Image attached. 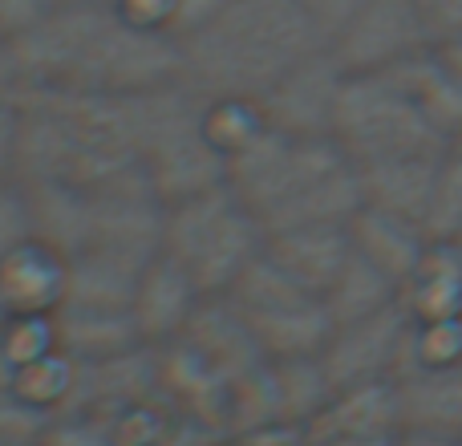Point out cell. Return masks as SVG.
Instances as JSON below:
<instances>
[{
	"instance_id": "6da1fadb",
	"label": "cell",
	"mask_w": 462,
	"mask_h": 446,
	"mask_svg": "<svg viewBox=\"0 0 462 446\" xmlns=\"http://www.w3.org/2000/svg\"><path fill=\"white\" fill-rule=\"evenodd\" d=\"M24 86L78 94H146L183 78V45L138 29L106 0H81L49 13L32 37L8 49Z\"/></svg>"
},
{
	"instance_id": "7a4b0ae2",
	"label": "cell",
	"mask_w": 462,
	"mask_h": 446,
	"mask_svg": "<svg viewBox=\"0 0 462 446\" xmlns=\"http://www.w3.org/2000/svg\"><path fill=\"white\" fill-rule=\"evenodd\" d=\"M16 179H24V183H61L89 195H151L143 151H138L134 94L114 98L24 86Z\"/></svg>"
},
{
	"instance_id": "3957f363",
	"label": "cell",
	"mask_w": 462,
	"mask_h": 446,
	"mask_svg": "<svg viewBox=\"0 0 462 446\" xmlns=\"http://www.w3.org/2000/svg\"><path fill=\"white\" fill-rule=\"evenodd\" d=\"M325 45V33L296 0H227L208 29L183 41V81L203 98L260 102Z\"/></svg>"
},
{
	"instance_id": "277c9868",
	"label": "cell",
	"mask_w": 462,
	"mask_h": 446,
	"mask_svg": "<svg viewBox=\"0 0 462 446\" xmlns=\"http://www.w3.org/2000/svg\"><path fill=\"white\" fill-rule=\"evenodd\" d=\"M203 106H208V98L187 86L183 78L171 81V86L134 94L146 187L162 208L227 183V159L211 143Z\"/></svg>"
},
{
	"instance_id": "5b68a950",
	"label": "cell",
	"mask_w": 462,
	"mask_h": 446,
	"mask_svg": "<svg viewBox=\"0 0 462 446\" xmlns=\"http://www.w3.org/2000/svg\"><path fill=\"white\" fill-rule=\"evenodd\" d=\"M263 244L268 228L227 183L171 203L162 216V256H171L203 296H227Z\"/></svg>"
},
{
	"instance_id": "8992f818",
	"label": "cell",
	"mask_w": 462,
	"mask_h": 446,
	"mask_svg": "<svg viewBox=\"0 0 462 446\" xmlns=\"http://www.w3.org/2000/svg\"><path fill=\"white\" fill-rule=\"evenodd\" d=\"M227 301L244 317L260 358L268 361H309L320 358L337 321L325 296L296 284L268 252H260L231 284Z\"/></svg>"
},
{
	"instance_id": "52a82bcc",
	"label": "cell",
	"mask_w": 462,
	"mask_h": 446,
	"mask_svg": "<svg viewBox=\"0 0 462 446\" xmlns=\"http://www.w3.org/2000/svg\"><path fill=\"white\" fill-rule=\"evenodd\" d=\"M333 138L357 167L377 159H398V154H439L450 146L390 73L345 78Z\"/></svg>"
},
{
	"instance_id": "ba28073f",
	"label": "cell",
	"mask_w": 462,
	"mask_h": 446,
	"mask_svg": "<svg viewBox=\"0 0 462 446\" xmlns=\"http://www.w3.org/2000/svg\"><path fill=\"white\" fill-rule=\"evenodd\" d=\"M349 163L353 159L337 138H292L276 126H263L244 151L227 159V187L268 228L272 216Z\"/></svg>"
},
{
	"instance_id": "9c48e42d",
	"label": "cell",
	"mask_w": 462,
	"mask_h": 446,
	"mask_svg": "<svg viewBox=\"0 0 462 446\" xmlns=\"http://www.w3.org/2000/svg\"><path fill=\"white\" fill-rule=\"evenodd\" d=\"M406 349H410V317L398 301L393 309L377 312V317L337 325L325 353H320V369H325L333 394L374 382H398L402 369H406Z\"/></svg>"
},
{
	"instance_id": "30bf717a",
	"label": "cell",
	"mask_w": 462,
	"mask_h": 446,
	"mask_svg": "<svg viewBox=\"0 0 462 446\" xmlns=\"http://www.w3.org/2000/svg\"><path fill=\"white\" fill-rule=\"evenodd\" d=\"M430 49L418 0H365L328 37V53L345 73H382Z\"/></svg>"
},
{
	"instance_id": "8fae6325",
	"label": "cell",
	"mask_w": 462,
	"mask_h": 446,
	"mask_svg": "<svg viewBox=\"0 0 462 446\" xmlns=\"http://www.w3.org/2000/svg\"><path fill=\"white\" fill-rule=\"evenodd\" d=\"M349 73L337 65V57L325 49H317L312 57H304L296 70H288L268 94L260 98L268 126L284 130L292 138H333L337 126V102Z\"/></svg>"
},
{
	"instance_id": "7c38bea8",
	"label": "cell",
	"mask_w": 462,
	"mask_h": 446,
	"mask_svg": "<svg viewBox=\"0 0 462 446\" xmlns=\"http://www.w3.org/2000/svg\"><path fill=\"white\" fill-rule=\"evenodd\" d=\"M203 301L208 296L199 293V284L171 256L159 252L151 260V268L143 272V280H138L134 301H130V317H134L143 345H171L179 337H187Z\"/></svg>"
},
{
	"instance_id": "4fadbf2b",
	"label": "cell",
	"mask_w": 462,
	"mask_h": 446,
	"mask_svg": "<svg viewBox=\"0 0 462 446\" xmlns=\"http://www.w3.org/2000/svg\"><path fill=\"white\" fill-rule=\"evenodd\" d=\"M69 296V260L45 239H24L0 260V304L8 317H57Z\"/></svg>"
},
{
	"instance_id": "5bb4252c",
	"label": "cell",
	"mask_w": 462,
	"mask_h": 446,
	"mask_svg": "<svg viewBox=\"0 0 462 446\" xmlns=\"http://www.w3.org/2000/svg\"><path fill=\"white\" fill-rule=\"evenodd\" d=\"M263 252L309 293L325 296L353 256L349 223H300V228L268 231Z\"/></svg>"
},
{
	"instance_id": "9a60e30c",
	"label": "cell",
	"mask_w": 462,
	"mask_h": 446,
	"mask_svg": "<svg viewBox=\"0 0 462 446\" xmlns=\"http://www.w3.org/2000/svg\"><path fill=\"white\" fill-rule=\"evenodd\" d=\"M442 159H447V151L398 154V159H377V163H361V167L353 163V167L361 175V195H365L369 208H382V211H393V216L422 223Z\"/></svg>"
},
{
	"instance_id": "2e32d148",
	"label": "cell",
	"mask_w": 462,
	"mask_h": 446,
	"mask_svg": "<svg viewBox=\"0 0 462 446\" xmlns=\"http://www.w3.org/2000/svg\"><path fill=\"white\" fill-rule=\"evenodd\" d=\"M349 236H353V252L365 256L369 264H377L390 280H398V288L414 276V268L422 264L426 247H430V236L422 231L418 219L393 216V211L369 208V203L353 216Z\"/></svg>"
},
{
	"instance_id": "e0dca14e",
	"label": "cell",
	"mask_w": 462,
	"mask_h": 446,
	"mask_svg": "<svg viewBox=\"0 0 462 446\" xmlns=\"http://www.w3.org/2000/svg\"><path fill=\"white\" fill-rule=\"evenodd\" d=\"M57 345L81 366H102V361L126 358L143 345L134 329V317L126 309H81L61 304L57 309Z\"/></svg>"
},
{
	"instance_id": "ac0fdd59",
	"label": "cell",
	"mask_w": 462,
	"mask_h": 446,
	"mask_svg": "<svg viewBox=\"0 0 462 446\" xmlns=\"http://www.w3.org/2000/svg\"><path fill=\"white\" fill-rule=\"evenodd\" d=\"M382 73H390V78L406 89L410 102L426 114V122H430L447 143L462 130V81L447 65L439 45L422 49V53L406 57V61H398L393 70H382Z\"/></svg>"
},
{
	"instance_id": "d6986e66",
	"label": "cell",
	"mask_w": 462,
	"mask_h": 446,
	"mask_svg": "<svg viewBox=\"0 0 462 446\" xmlns=\"http://www.w3.org/2000/svg\"><path fill=\"white\" fill-rule=\"evenodd\" d=\"M402 309L410 321L462 317V239H430L422 264L402 284Z\"/></svg>"
},
{
	"instance_id": "ffe728a7",
	"label": "cell",
	"mask_w": 462,
	"mask_h": 446,
	"mask_svg": "<svg viewBox=\"0 0 462 446\" xmlns=\"http://www.w3.org/2000/svg\"><path fill=\"white\" fill-rule=\"evenodd\" d=\"M402 426H422L462 439V361L398 377Z\"/></svg>"
},
{
	"instance_id": "44dd1931",
	"label": "cell",
	"mask_w": 462,
	"mask_h": 446,
	"mask_svg": "<svg viewBox=\"0 0 462 446\" xmlns=\"http://www.w3.org/2000/svg\"><path fill=\"white\" fill-rule=\"evenodd\" d=\"M402 301L398 280H390L377 264H369L365 256L353 252L349 264L341 268V276L333 280V288L325 293V304L333 312L337 325H349V321H365L377 312L393 309Z\"/></svg>"
},
{
	"instance_id": "7402d4cb",
	"label": "cell",
	"mask_w": 462,
	"mask_h": 446,
	"mask_svg": "<svg viewBox=\"0 0 462 446\" xmlns=\"http://www.w3.org/2000/svg\"><path fill=\"white\" fill-rule=\"evenodd\" d=\"M422 231L430 239H462V163L450 151L439 167V179H434Z\"/></svg>"
},
{
	"instance_id": "603a6c76",
	"label": "cell",
	"mask_w": 462,
	"mask_h": 446,
	"mask_svg": "<svg viewBox=\"0 0 462 446\" xmlns=\"http://www.w3.org/2000/svg\"><path fill=\"white\" fill-rule=\"evenodd\" d=\"M24 118V81L8 49H0V175H16V146Z\"/></svg>"
},
{
	"instance_id": "cb8c5ba5",
	"label": "cell",
	"mask_w": 462,
	"mask_h": 446,
	"mask_svg": "<svg viewBox=\"0 0 462 446\" xmlns=\"http://www.w3.org/2000/svg\"><path fill=\"white\" fill-rule=\"evenodd\" d=\"M32 236H37V228H32L29 187L16 175H0V260Z\"/></svg>"
},
{
	"instance_id": "d4e9b609",
	"label": "cell",
	"mask_w": 462,
	"mask_h": 446,
	"mask_svg": "<svg viewBox=\"0 0 462 446\" xmlns=\"http://www.w3.org/2000/svg\"><path fill=\"white\" fill-rule=\"evenodd\" d=\"M57 418H49L45 410L29 406L16 394H0V446H41Z\"/></svg>"
},
{
	"instance_id": "484cf974",
	"label": "cell",
	"mask_w": 462,
	"mask_h": 446,
	"mask_svg": "<svg viewBox=\"0 0 462 446\" xmlns=\"http://www.w3.org/2000/svg\"><path fill=\"white\" fill-rule=\"evenodd\" d=\"M53 8V0H0V49H13L32 37Z\"/></svg>"
},
{
	"instance_id": "4316f807",
	"label": "cell",
	"mask_w": 462,
	"mask_h": 446,
	"mask_svg": "<svg viewBox=\"0 0 462 446\" xmlns=\"http://www.w3.org/2000/svg\"><path fill=\"white\" fill-rule=\"evenodd\" d=\"M430 45H450L462 37V0H418Z\"/></svg>"
},
{
	"instance_id": "83f0119b",
	"label": "cell",
	"mask_w": 462,
	"mask_h": 446,
	"mask_svg": "<svg viewBox=\"0 0 462 446\" xmlns=\"http://www.w3.org/2000/svg\"><path fill=\"white\" fill-rule=\"evenodd\" d=\"M296 5L312 16V24H317V29L325 33V41H328L361 5H365V0H296Z\"/></svg>"
},
{
	"instance_id": "f1b7e54d",
	"label": "cell",
	"mask_w": 462,
	"mask_h": 446,
	"mask_svg": "<svg viewBox=\"0 0 462 446\" xmlns=\"http://www.w3.org/2000/svg\"><path fill=\"white\" fill-rule=\"evenodd\" d=\"M41 446H114L106 439L102 431H94L89 423H69V418H57L53 426H49L45 442Z\"/></svg>"
},
{
	"instance_id": "f546056e",
	"label": "cell",
	"mask_w": 462,
	"mask_h": 446,
	"mask_svg": "<svg viewBox=\"0 0 462 446\" xmlns=\"http://www.w3.org/2000/svg\"><path fill=\"white\" fill-rule=\"evenodd\" d=\"M393 446H462V439H450V434L439 431H422V426H402L393 434Z\"/></svg>"
},
{
	"instance_id": "4dcf8cb0",
	"label": "cell",
	"mask_w": 462,
	"mask_h": 446,
	"mask_svg": "<svg viewBox=\"0 0 462 446\" xmlns=\"http://www.w3.org/2000/svg\"><path fill=\"white\" fill-rule=\"evenodd\" d=\"M439 49H442V57H447V65L458 73V81H462V37L450 41V45H439Z\"/></svg>"
},
{
	"instance_id": "1f68e13d",
	"label": "cell",
	"mask_w": 462,
	"mask_h": 446,
	"mask_svg": "<svg viewBox=\"0 0 462 446\" xmlns=\"http://www.w3.org/2000/svg\"><path fill=\"white\" fill-rule=\"evenodd\" d=\"M447 151H450V154H455V159L462 163V130H458L455 138H450V146H447Z\"/></svg>"
},
{
	"instance_id": "d6a6232c",
	"label": "cell",
	"mask_w": 462,
	"mask_h": 446,
	"mask_svg": "<svg viewBox=\"0 0 462 446\" xmlns=\"http://www.w3.org/2000/svg\"><path fill=\"white\" fill-rule=\"evenodd\" d=\"M53 5L61 8V5H81V0H53ZM106 5H110V0H106Z\"/></svg>"
},
{
	"instance_id": "836d02e7",
	"label": "cell",
	"mask_w": 462,
	"mask_h": 446,
	"mask_svg": "<svg viewBox=\"0 0 462 446\" xmlns=\"http://www.w3.org/2000/svg\"><path fill=\"white\" fill-rule=\"evenodd\" d=\"M5 321H8V312H5V304H0V329H5Z\"/></svg>"
}]
</instances>
